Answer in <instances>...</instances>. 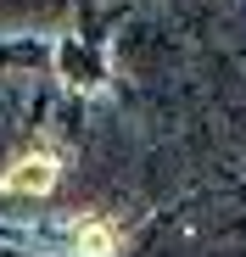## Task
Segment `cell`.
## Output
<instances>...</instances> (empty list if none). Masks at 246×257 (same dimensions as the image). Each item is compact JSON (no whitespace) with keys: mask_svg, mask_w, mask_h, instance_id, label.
<instances>
[{"mask_svg":"<svg viewBox=\"0 0 246 257\" xmlns=\"http://www.w3.org/2000/svg\"><path fill=\"white\" fill-rule=\"evenodd\" d=\"M12 168H17V174H0V190H45V185L56 179V157H51V151L17 157Z\"/></svg>","mask_w":246,"mask_h":257,"instance_id":"1","label":"cell"}]
</instances>
